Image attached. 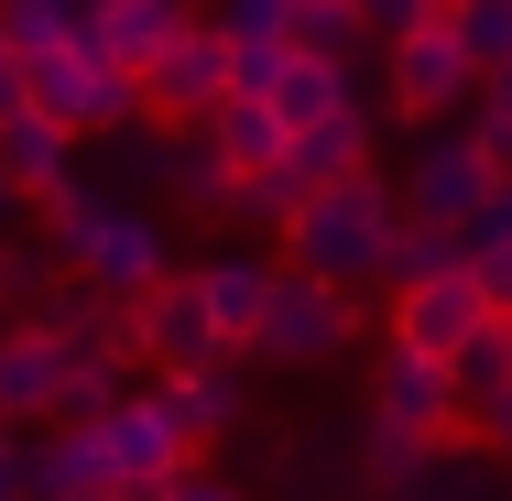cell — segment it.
I'll list each match as a JSON object with an SVG mask.
<instances>
[{
	"mask_svg": "<svg viewBox=\"0 0 512 501\" xmlns=\"http://www.w3.org/2000/svg\"><path fill=\"white\" fill-rule=\"evenodd\" d=\"M88 425H99V458H109V491L120 501H153L164 480L197 469V447L175 436L164 393H109V414H88Z\"/></svg>",
	"mask_w": 512,
	"mask_h": 501,
	"instance_id": "277c9868",
	"label": "cell"
},
{
	"mask_svg": "<svg viewBox=\"0 0 512 501\" xmlns=\"http://www.w3.org/2000/svg\"><path fill=\"white\" fill-rule=\"evenodd\" d=\"M425 11H458V0H425Z\"/></svg>",
	"mask_w": 512,
	"mask_h": 501,
	"instance_id": "83f0119b",
	"label": "cell"
},
{
	"mask_svg": "<svg viewBox=\"0 0 512 501\" xmlns=\"http://www.w3.org/2000/svg\"><path fill=\"white\" fill-rule=\"evenodd\" d=\"M153 393H164V414H175L186 447H218V436L240 425V382H229V360H186V371H164Z\"/></svg>",
	"mask_w": 512,
	"mask_h": 501,
	"instance_id": "ac0fdd59",
	"label": "cell"
},
{
	"mask_svg": "<svg viewBox=\"0 0 512 501\" xmlns=\"http://www.w3.org/2000/svg\"><path fill=\"white\" fill-rule=\"evenodd\" d=\"M0 501H22V447H11V425H0Z\"/></svg>",
	"mask_w": 512,
	"mask_h": 501,
	"instance_id": "484cf974",
	"label": "cell"
},
{
	"mask_svg": "<svg viewBox=\"0 0 512 501\" xmlns=\"http://www.w3.org/2000/svg\"><path fill=\"white\" fill-rule=\"evenodd\" d=\"M349 338H360V284H327V273H273V305H262V327H251V349H262V360L316 371V360H338Z\"/></svg>",
	"mask_w": 512,
	"mask_h": 501,
	"instance_id": "3957f363",
	"label": "cell"
},
{
	"mask_svg": "<svg viewBox=\"0 0 512 501\" xmlns=\"http://www.w3.org/2000/svg\"><path fill=\"white\" fill-rule=\"evenodd\" d=\"M175 22H186V0H88V11H77V33L99 44L120 77H142V66L175 44Z\"/></svg>",
	"mask_w": 512,
	"mask_h": 501,
	"instance_id": "7c38bea8",
	"label": "cell"
},
{
	"mask_svg": "<svg viewBox=\"0 0 512 501\" xmlns=\"http://www.w3.org/2000/svg\"><path fill=\"white\" fill-rule=\"evenodd\" d=\"M164 186H175V207H186V218H229V207H240V175H229V164H218V153H175V175H164Z\"/></svg>",
	"mask_w": 512,
	"mask_h": 501,
	"instance_id": "7402d4cb",
	"label": "cell"
},
{
	"mask_svg": "<svg viewBox=\"0 0 512 501\" xmlns=\"http://www.w3.org/2000/svg\"><path fill=\"white\" fill-rule=\"evenodd\" d=\"M447 33H458L469 77H502V66H512V0H458V11H447Z\"/></svg>",
	"mask_w": 512,
	"mask_h": 501,
	"instance_id": "ffe728a7",
	"label": "cell"
},
{
	"mask_svg": "<svg viewBox=\"0 0 512 501\" xmlns=\"http://www.w3.org/2000/svg\"><path fill=\"white\" fill-rule=\"evenodd\" d=\"M197 142H207V153H218V164H229V175H240V186L284 164V120H273V109L251 99V88H229V99L207 109V120H197Z\"/></svg>",
	"mask_w": 512,
	"mask_h": 501,
	"instance_id": "e0dca14e",
	"label": "cell"
},
{
	"mask_svg": "<svg viewBox=\"0 0 512 501\" xmlns=\"http://www.w3.org/2000/svg\"><path fill=\"white\" fill-rule=\"evenodd\" d=\"M66 33H77V0H0V44L11 55H44Z\"/></svg>",
	"mask_w": 512,
	"mask_h": 501,
	"instance_id": "603a6c76",
	"label": "cell"
},
{
	"mask_svg": "<svg viewBox=\"0 0 512 501\" xmlns=\"http://www.w3.org/2000/svg\"><path fill=\"white\" fill-rule=\"evenodd\" d=\"M469 88V55H458V33H447V11H425L393 33V109L404 120H436V109Z\"/></svg>",
	"mask_w": 512,
	"mask_h": 501,
	"instance_id": "52a82bcc",
	"label": "cell"
},
{
	"mask_svg": "<svg viewBox=\"0 0 512 501\" xmlns=\"http://www.w3.org/2000/svg\"><path fill=\"white\" fill-rule=\"evenodd\" d=\"M491 197H502V175L480 164V142H436V153L414 164V218H447V229H469Z\"/></svg>",
	"mask_w": 512,
	"mask_h": 501,
	"instance_id": "9a60e30c",
	"label": "cell"
},
{
	"mask_svg": "<svg viewBox=\"0 0 512 501\" xmlns=\"http://www.w3.org/2000/svg\"><path fill=\"white\" fill-rule=\"evenodd\" d=\"M371 414L436 447V436H447V414H458V371H447V360H414V349H393V360L371 371Z\"/></svg>",
	"mask_w": 512,
	"mask_h": 501,
	"instance_id": "9c48e42d",
	"label": "cell"
},
{
	"mask_svg": "<svg viewBox=\"0 0 512 501\" xmlns=\"http://www.w3.org/2000/svg\"><path fill=\"white\" fill-rule=\"evenodd\" d=\"M55 393H66V338H55V316H33L0 338V425H44Z\"/></svg>",
	"mask_w": 512,
	"mask_h": 501,
	"instance_id": "30bf717a",
	"label": "cell"
},
{
	"mask_svg": "<svg viewBox=\"0 0 512 501\" xmlns=\"http://www.w3.org/2000/svg\"><path fill=\"white\" fill-rule=\"evenodd\" d=\"M131 88H142V77H120L88 33L22 55V109H44L55 131H120V120H131Z\"/></svg>",
	"mask_w": 512,
	"mask_h": 501,
	"instance_id": "7a4b0ae2",
	"label": "cell"
},
{
	"mask_svg": "<svg viewBox=\"0 0 512 501\" xmlns=\"http://www.w3.org/2000/svg\"><path fill=\"white\" fill-rule=\"evenodd\" d=\"M273 175H284L295 197H306V186H338V175H371V120H360V99H349V109H327L316 131H295Z\"/></svg>",
	"mask_w": 512,
	"mask_h": 501,
	"instance_id": "5bb4252c",
	"label": "cell"
},
{
	"mask_svg": "<svg viewBox=\"0 0 512 501\" xmlns=\"http://www.w3.org/2000/svg\"><path fill=\"white\" fill-rule=\"evenodd\" d=\"M44 218H55V262H66V273H77V251H88V240H99V218H109V197H99V186H77V175H55V186H44Z\"/></svg>",
	"mask_w": 512,
	"mask_h": 501,
	"instance_id": "44dd1931",
	"label": "cell"
},
{
	"mask_svg": "<svg viewBox=\"0 0 512 501\" xmlns=\"http://www.w3.org/2000/svg\"><path fill=\"white\" fill-rule=\"evenodd\" d=\"M77 273H88V295L131 305L153 273H164V229H153V218H131V207H109V218H99V240L77 251Z\"/></svg>",
	"mask_w": 512,
	"mask_h": 501,
	"instance_id": "8fae6325",
	"label": "cell"
},
{
	"mask_svg": "<svg viewBox=\"0 0 512 501\" xmlns=\"http://www.w3.org/2000/svg\"><path fill=\"white\" fill-rule=\"evenodd\" d=\"M197 305H207V327H218V349L240 360L251 327H262V305H273V262H240V251L197 262Z\"/></svg>",
	"mask_w": 512,
	"mask_h": 501,
	"instance_id": "2e32d148",
	"label": "cell"
},
{
	"mask_svg": "<svg viewBox=\"0 0 512 501\" xmlns=\"http://www.w3.org/2000/svg\"><path fill=\"white\" fill-rule=\"evenodd\" d=\"M0 109H22V55L0 44Z\"/></svg>",
	"mask_w": 512,
	"mask_h": 501,
	"instance_id": "4316f807",
	"label": "cell"
},
{
	"mask_svg": "<svg viewBox=\"0 0 512 501\" xmlns=\"http://www.w3.org/2000/svg\"><path fill=\"white\" fill-rule=\"evenodd\" d=\"M131 338H142V360H164V371H186V360H229L218 327H207V305H197V273H175V262L131 295Z\"/></svg>",
	"mask_w": 512,
	"mask_h": 501,
	"instance_id": "8992f818",
	"label": "cell"
},
{
	"mask_svg": "<svg viewBox=\"0 0 512 501\" xmlns=\"http://www.w3.org/2000/svg\"><path fill=\"white\" fill-rule=\"evenodd\" d=\"M66 142L77 131H55L44 109H0V197H44L66 175Z\"/></svg>",
	"mask_w": 512,
	"mask_h": 501,
	"instance_id": "d6986e66",
	"label": "cell"
},
{
	"mask_svg": "<svg viewBox=\"0 0 512 501\" xmlns=\"http://www.w3.org/2000/svg\"><path fill=\"white\" fill-rule=\"evenodd\" d=\"M22 501H120L99 458V425H44L22 447Z\"/></svg>",
	"mask_w": 512,
	"mask_h": 501,
	"instance_id": "ba28073f",
	"label": "cell"
},
{
	"mask_svg": "<svg viewBox=\"0 0 512 501\" xmlns=\"http://www.w3.org/2000/svg\"><path fill=\"white\" fill-rule=\"evenodd\" d=\"M414 458H436V447H425V436H404V425H382V414H371V447H360V480H404Z\"/></svg>",
	"mask_w": 512,
	"mask_h": 501,
	"instance_id": "cb8c5ba5",
	"label": "cell"
},
{
	"mask_svg": "<svg viewBox=\"0 0 512 501\" xmlns=\"http://www.w3.org/2000/svg\"><path fill=\"white\" fill-rule=\"evenodd\" d=\"M262 109H273L284 142H295V131H316L327 109H349V66H338V55H306V44H284L273 77H262Z\"/></svg>",
	"mask_w": 512,
	"mask_h": 501,
	"instance_id": "4fadbf2b",
	"label": "cell"
},
{
	"mask_svg": "<svg viewBox=\"0 0 512 501\" xmlns=\"http://www.w3.org/2000/svg\"><path fill=\"white\" fill-rule=\"evenodd\" d=\"M153 501H240V491H218V480H197V469H186V480H164Z\"/></svg>",
	"mask_w": 512,
	"mask_h": 501,
	"instance_id": "d4e9b609",
	"label": "cell"
},
{
	"mask_svg": "<svg viewBox=\"0 0 512 501\" xmlns=\"http://www.w3.org/2000/svg\"><path fill=\"white\" fill-rule=\"evenodd\" d=\"M393 218H404V207L382 197L371 175L306 186V197L273 218V229H284V273H327V284H360V273H382V251H393Z\"/></svg>",
	"mask_w": 512,
	"mask_h": 501,
	"instance_id": "6da1fadb",
	"label": "cell"
},
{
	"mask_svg": "<svg viewBox=\"0 0 512 501\" xmlns=\"http://www.w3.org/2000/svg\"><path fill=\"white\" fill-rule=\"evenodd\" d=\"M480 327L491 316H480V273L469 262H436V273H404L393 284V349H414V360H447L458 371L480 349Z\"/></svg>",
	"mask_w": 512,
	"mask_h": 501,
	"instance_id": "5b68a950",
	"label": "cell"
}]
</instances>
